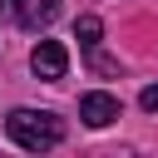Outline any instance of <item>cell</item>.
<instances>
[{
	"label": "cell",
	"mask_w": 158,
	"mask_h": 158,
	"mask_svg": "<svg viewBox=\"0 0 158 158\" xmlns=\"http://www.w3.org/2000/svg\"><path fill=\"white\" fill-rule=\"evenodd\" d=\"M5 133H10L20 148L44 153V148H54V143L64 138V123H59L54 114H44V109H15V114L5 118Z\"/></svg>",
	"instance_id": "1"
},
{
	"label": "cell",
	"mask_w": 158,
	"mask_h": 158,
	"mask_svg": "<svg viewBox=\"0 0 158 158\" xmlns=\"http://www.w3.org/2000/svg\"><path fill=\"white\" fill-rule=\"evenodd\" d=\"M138 104H143V109H148V114H158V84H148V89H143V94H138Z\"/></svg>",
	"instance_id": "6"
},
{
	"label": "cell",
	"mask_w": 158,
	"mask_h": 158,
	"mask_svg": "<svg viewBox=\"0 0 158 158\" xmlns=\"http://www.w3.org/2000/svg\"><path fill=\"white\" fill-rule=\"evenodd\" d=\"M79 118H84L89 128H109V123L118 118V99H114V94H84V99H79Z\"/></svg>",
	"instance_id": "4"
},
{
	"label": "cell",
	"mask_w": 158,
	"mask_h": 158,
	"mask_svg": "<svg viewBox=\"0 0 158 158\" xmlns=\"http://www.w3.org/2000/svg\"><path fill=\"white\" fill-rule=\"evenodd\" d=\"M0 10L20 25V30H44L59 15V0H0Z\"/></svg>",
	"instance_id": "2"
},
{
	"label": "cell",
	"mask_w": 158,
	"mask_h": 158,
	"mask_svg": "<svg viewBox=\"0 0 158 158\" xmlns=\"http://www.w3.org/2000/svg\"><path fill=\"white\" fill-rule=\"evenodd\" d=\"M99 35H104V25H99L94 15H79V25H74V40H79L84 49H94V44H99Z\"/></svg>",
	"instance_id": "5"
},
{
	"label": "cell",
	"mask_w": 158,
	"mask_h": 158,
	"mask_svg": "<svg viewBox=\"0 0 158 158\" xmlns=\"http://www.w3.org/2000/svg\"><path fill=\"white\" fill-rule=\"evenodd\" d=\"M30 69H35V79H64L69 49H64L59 40H40V44L30 49Z\"/></svg>",
	"instance_id": "3"
}]
</instances>
